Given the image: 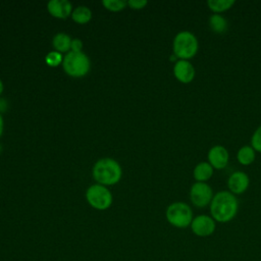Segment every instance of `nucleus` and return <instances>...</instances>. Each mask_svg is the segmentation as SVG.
<instances>
[{
    "instance_id": "obj_5",
    "label": "nucleus",
    "mask_w": 261,
    "mask_h": 261,
    "mask_svg": "<svg viewBox=\"0 0 261 261\" xmlns=\"http://www.w3.org/2000/svg\"><path fill=\"white\" fill-rule=\"evenodd\" d=\"M165 216L167 221L177 228H186L190 226L194 218L191 206L180 201L171 203L166 209Z\"/></svg>"
},
{
    "instance_id": "obj_11",
    "label": "nucleus",
    "mask_w": 261,
    "mask_h": 261,
    "mask_svg": "<svg viewBox=\"0 0 261 261\" xmlns=\"http://www.w3.org/2000/svg\"><path fill=\"white\" fill-rule=\"evenodd\" d=\"M250 185L249 175L241 170L233 171L227 178V188L233 195H240L246 192Z\"/></svg>"
},
{
    "instance_id": "obj_7",
    "label": "nucleus",
    "mask_w": 261,
    "mask_h": 261,
    "mask_svg": "<svg viewBox=\"0 0 261 261\" xmlns=\"http://www.w3.org/2000/svg\"><path fill=\"white\" fill-rule=\"evenodd\" d=\"M213 196V190L207 182L195 181L190 189V200L198 208H204L210 205Z\"/></svg>"
},
{
    "instance_id": "obj_16",
    "label": "nucleus",
    "mask_w": 261,
    "mask_h": 261,
    "mask_svg": "<svg viewBox=\"0 0 261 261\" xmlns=\"http://www.w3.org/2000/svg\"><path fill=\"white\" fill-rule=\"evenodd\" d=\"M72 39L65 33H57L52 40L53 47L56 49V51L63 53L67 52L70 49Z\"/></svg>"
},
{
    "instance_id": "obj_17",
    "label": "nucleus",
    "mask_w": 261,
    "mask_h": 261,
    "mask_svg": "<svg viewBox=\"0 0 261 261\" xmlns=\"http://www.w3.org/2000/svg\"><path fill=\"white\" fill-rule=\"evenodd\" d=\"M234 4V0H208L207 5L213 13H222L229 10Z\"/></svg>"
},
{
    "instance_id": "obj_4",
    "label": "nucleus",
    "mask_w": 261,
    "mask_h": 261,
    "mask_svg": "<svg viewBox=\"0 0 261 261\" xmlns=\"http://www.w3.org/2000/svg\"><path fill=\"white\" fill-rule=\"evenodd\" d=\"M62 66L68 75L81 77L89 72L91 62L89 57L84 52L69 51L63 58Z\"/></svg>"
},
{
    "instance_id": "obj_2",
    "label": "nucleus",
    "mask_w": 261,
    "mask_h": 261,
    "mask_svg": "<svg viewBox=\"0 0 261 261\" xmlns=\"http://www.w3.org/2000/svg\"><path fill=\"white\" fill-rule=\"evenodd\" d=\"M122 174L119 163L112 158L99 159L93 167V176L100 185H114Z\"/></svg>"
},
{
    "instance_id": "obj_12",
    "label": "nucleus",
    "mask_w": 261,
    "mask_h": 261,
    "mask_svg": "<svg viewBox=\"0 0 261 261\" xmlns=\"http://www.w3.org/2000/svg\"><path fill=\"white\" fill-rule=\"evenodd\" d=\"M48 11L56 18H66L72 13V5L68 0H50L47 4Z\"/></svg>"
},
{
    "instance_id": "obj_10",
    "label": "nucleus",
    "mask_w": 261,
    "mask_h": 261,
    "mask_svg": "<svg viewBox=\"0 0 261 261\" xmlns=\"http://www.w3.org/2000/svg\"><path fill=\"white\" fill-rule=\"evenodd\" d=\"M207 158L214 169H223L228 163L229 153L224 146L214 145L209 149Z\"/></svg>"
},
{
    "instance_id": "obj_26",
    "label": "nucleus",
    "mask_w": 261,
    "mask_h": 261,
    "mask_svg": "<svg viewBox=\"0 0 261 261\" xmlns=\"http://www.w3.org/2000/svg\"><path fill=\"white\" fill-rule=\"evenodd\" d=\"M0 151H1V145H0Z\"/></svg>"
},
{
    "instance_id": "obj_13",
    "label": "nucleus",
    "mask_w": 261,
    "mask_h": 261,
    "mask_svg": "<svg viewBox=\"0 0 261 261\" xmlns=\"http://www.w3.org/2000/svg\"><path fill=\"white\" fill-rule=\"evenodd\" d=\"M214 168L208 161L199 162L193 169V176L196 181L207 182L213 175Z\"/></svg>"
},
{
    "instance_id": "obj_23",
    "label": "nucleus",
    "mask_w": 261,
    "mask_h": 261,
    "mask_svg": "<svg viewBox=\"0 0 261 261\" xmlns=\"http://www.w3.org/2000/svg\"><path fill=\"white\" fill-rule=\"evenodd\" d=\"M83 48V43L80 39H72L71 41V45H70V49L71 51L74 52H81Z\"/></svg>"
},
{
    "instance_id": "obj_22",
    "label": "nucleus",
    "mask_w": 261,
    "mask_h": 261,
    "mask_svg": "<svg viewBox=\"0 0 261 261\" xmlns=\"http://www.w3.org/2000/svg\"><path fill=\"white\" fill-rule=\"evenodd\" d=\"M148 4L147 0H128L127 5L133 9H142Z\"/></svg>"
},
{
    "instance_id": "obj_18",
    "label": "nucleus",
    "mask_w": 261,
    "mask_h": 261,
    "mask_svg": "<svg viewBox=\"0 0 261 261\" xmlns=\"http://www.w3.org/2000/svg\"><path fill=\"white\" fill-rule=\"evenodd\" d=\"M71 17L77 23H86L92 18V11L87 6H77L73 9Z\"/></svg>"
},
{
    "instance_id": "obj_3",
    "label": "nucleus",
    "mask_w": 261,
    "mask_h": 261,
    "mask_svg": "<svg viewBox=\"0 0 261 261\" xmlns=\"http://www.w3.org/2000/svg\"><path fill=\"white\" fill-rule=\"evenodd\" d=\"M172 50L178 59L190 60L196 56L199 50V41L196 35L190 31L178 32L172 42Z\"/></svg>"
},
{
    "instance_id": "obj_25",
    "label": "nucleus",
    "mask_w": 261,
    "mask_h": 261,
    "mask_svg": "<svg viewBox=\"0 0 261 261\" xmlns=\"http://www.w3.org/2000/svg\"><path fill=\"white\" fill-rule=\"evenodd\" d=\"M2 92H3V83H2V81L0 80V95L2 94Z\"/></svg>"
},
{
    "instance_id": "obj_14",
    "label": "nucleus",
    "mask_w": 261,
    "mask_h": 261,
    "mask_svg": "<svg viewBox=\"0 0 261 261\" xmlns=\"http://www.w3.org/2000/svg\"><path fill=\"white\" fill-rule=\"evenodd\" d=\"M208 24L210 30L215 34H224L228 28L226 18L220 13H212L209 16Z\"/></svg>"
},
{
    "instance_id": "obj_9",
    "label": "nucleus",
    "mask_w": 261,
    "mask_h": 261,
    "mask_svg": "<svg viewBox=\"0 0 261 261\" xmlns=\"http://www.w3.org/2000/svg\"><path fill=\"white\" fill-rule=\"evenodd\" d=\"M173 74L178 82L190 84L195 79L196 69L190 60L178 59L173 65Z\"/></svg>"
},
{
    "instance_id": "obj_1",
    "label": "nucleus",
    "mask_w": 261,
    "mask_h": 261,
    "mask_svg": "<svg viewBox=\"0 0 261 261\" xmlns=\"http://www.w3.org/2000/svg\"><path fill=\"white\" fill-rule=\"evenodd\" d=\"M209 208L210 215L215 221L226 223L236 217L239 210V200L229 191H220L214 194Z\"/></svg>"
},
{
    "instance_id": "obj_15",
    "label": "nucleus",
    "mask_w": 261,
    "mask_h": 261,
    "mask_svg": "<svg viewBox=\"0 0 261 261\" xmlns=\"http://www.w3.org/2000/svg\"><path fill=\"white\" fill-rule=\"evenodd\" d=\"M256 158V151L253 149V147L251 145H245L242 146L237 153V159L239 161V163H241L242 165L248 166L250 164H252L255 161Z\"/></svg>"
},
{
    "instance_id": "obj_6",
    "label": "nucleus",
    "mask_w": 261,
    "mask_h": 261,
    "mask_svg": "<svg viewBox=\"0 0 261 261\" xmlns=\"http://www.w3.org/2000/svg\"><path fill=\"white\" fill-rule=\"evenodd\" d=\"M86 198L89 204L98 210L108 209L112 204V194L103 185L96 184L88 188Z\"/></svg>"
},
{
    "instance_id": "obj_8",
    "label": "nucleus",
    "mask_w": 261,
    "mask_h": 261,
    "mask_svg": "<svg viewBox=\"0 0 261 261\" xmlns=\"http://www.w3.org/2000/svg\"><path fill=\"white\" fill-rule=\"evenodd\" d=\"M190 226L194 234L200 238H206L214 233L216 229V221L211 215L200 214L193 218Z\"/></svg>"
},
{
    "instance_id": "obj_19",
    "label": "nucleus",
    "mask_w": 261,
    "mask_h": 261,
    "mask_svg": "<svg viewBox=\"0 0 261 261\" xmlns=\"http://www.w3.org/2000/svg\"><path fill=\"white\" fill-rule=\"evenodd\" d=\"M102 4L110 11H120L126 6L127 2L124 0H103Z\"/></svg>"
},
{
    "instance_id": "obj_21",
    "label": "nucleus",
    "mask_w": 261,
    "mask_h": 261,
    "mask_svg": "<svg viewBox=\"0 0 261 261\" xmlns=\"http://www.w3.org/2000/svg\"><path fill=\"white\" fill-rule=\"evenodd\" d=\"M251 146L256 152L261 153V124L255 129L251 137Z\"/></svg>"
},
{
    "instance_id": "obj_24",
    "label": "nucleus",
    "mask_w": 261,
    "mask_h": 261,
    "mask_svg": "<svg viewBox=\"0 0 261 261\" xmlns=\"http://www.w3.org/2000/svg\"><path fill=\"white\" fill-rule=\"evenodd\" d=\"M3 126H4V121H3L2 115L0 114V137H1L2 133H3Z\"/></svg>"
},
{
    "instance_id": "obj_20",
    "label": "nucleus",
    "mask_w": 261,
    "mask_h": 261,
    "mask_svg": "<svg viewBox=\"0 0 261 261\" xmlns=\"http://www.w3.org/2000/svg\"><path fill=\"white\" fill-rule=\"evenodd\" d=\"M45 60H46V63L49 66H57V65H59L63 61L62 55L58 51H51V52H49L46 55Z\"/></svg>"
}]
</instances>
